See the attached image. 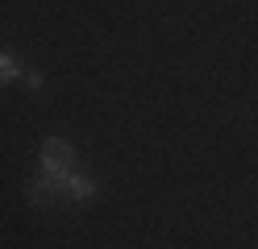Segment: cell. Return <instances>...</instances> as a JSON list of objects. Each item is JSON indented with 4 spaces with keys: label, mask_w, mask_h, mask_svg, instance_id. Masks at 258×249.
Listing matches in <instances>:
<instances>
[{
    "label": "cell",
    "mask_w": 258,
    "mask_h": 249,
    "mask_svg": "<svg viewBox=\"0 0 258 249\" xmlns=\"http://www.w3.org/2000/svg\"><path fill=\"white\" fill-rule=\"evenodd\" d=\"M71 145L62 141V137H46V145H42V171H38V179L29 183V199L34 204H46L50 195H58L62 191V183H67V175H71Z\"/></svg>",
    "instance_id": "cell-1"
},
{
    "label": "cell",
    "mask_w": 258,
    "mask_h": 249,
    "mask_svg": "<svg viewBox=\"0 0 258 249\" xmlns=\"http://www.w3.org/2000/svg\"><path fill=\"white\" fill-rule=\"evenodd\" d=\"M62 191H67L71 199H92V195H96V183H92L88 175H75V171H71L67 183H62Z\"/></svg>",
    "instance_id": "cell-2"
},
{
    "label": "cell",
    "mask_w": 258,
    "mask_h": 249,
    "mask_svg": "<svg viewBox=\"0 0 258 249\" xmlns=\"http://www.w3.org/2000/svg\"><path fill=\"white\" fill-rule=\"evenodd\" d=\"M17 79H25V71L17 66V58H13L9 50H0V88H5V83H17Z\"/></svg>",
    "instance_id": "cell-3"
},
{
    "label": "cell",
    "mask_w": 258,
    "mask_h": 249,
    "mask_svg": "<svg viewBox=\"0 0 258 249\" xmlns=\"http://www.w3.org/2000/svg\"><path fill=\"white\" fill-rule=\"evenodd\" d=\"M21 83H25L29 92H38V88H42V75H38V71H25V79H21Z\"/></svg>",
    "instance_id": "cell-4"
}]
</instances>
